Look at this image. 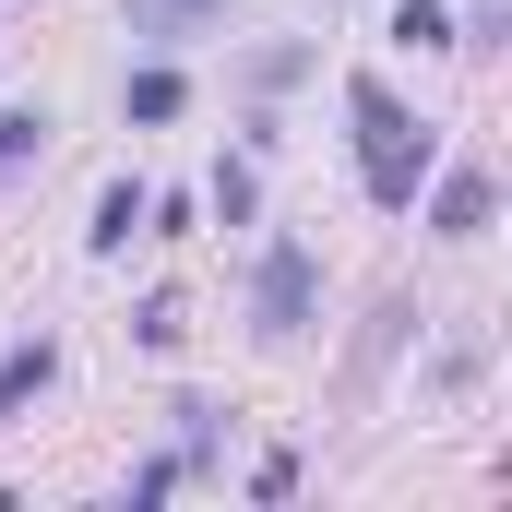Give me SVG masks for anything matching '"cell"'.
<instances>
[{
	"label": "cell",
	"instance_id": "obj_10",
	"mask_svg": "<svg viewBox=\"0 0 512 512\" xmlns=\"http://www.w3.org/2000/svg\"><path fill=\"white\" fill-rule=\"evenodd\" d=\"M36 143H48V108H0V167H24Z\"/></svg>",
	"mask_w": 512,
	"mask_h": 512
},
{
	"label": "cell",
	"instance_id": "obj_11",
	"mask_svg": "<svg viewBox=\"0 0 512 512\" xmlns=\"http://www.w3.org/2000/svg\"><path fill=\"white\" fill-rule=\"evenodd\" d=\"M131 334H143V346H155V358H167V346H179V334H191V322H179V298H143V310H131Z\"/></svg>",
	"mask_w": 512,
	"mask_h": 512
},
{
	"label": "cell",
	"instance_id": "obj_4",
	"mask_svg": "<svg viewBox=\"0 0 512 512\" xmlns=\"http://www.w3.org/2000/svg\"><path fill=\"white\" fill-rule=\"evenodd\" d=\"M48 382H60V346H48V334H24V346L0 358V429H12V417H24Z\"/></svg>",
	"mask_w": 512,
	"mask_h": 512
},
{
	"label": "cell",
	"instance_id": "obj_1",
	"mask_svg": "<svg viewBox=\"0 0 512 512\" xmlns=\"http://www.w3.org/2000/svg\"><path fill=\"white\" fill-rule=\"evenodd\" d=\"M346 108H358V179H370V203L405 215V203H417V179H429V131L393 108L382 72H358V84H346Z\"/></svg>",
	"mask_w": 512,
	"mask_h": 512
},
{
	"label": "cell",
	"instance_id": "obj_6",
	"mask_svg": "<svg viewBox=\"0 0 512 512\" xmlns=\"http://www.w3.org/2000/svg\"><path fill=\"white\" fill-rule=\"evenodd\" d=\"M227 0H131V36H155V48H179V36H203Z\"/></svg>",
	"mask_w": 512,
	"mask_h": 512
},
{
	"label": "cell",
	"instance_id": "obj_5",
	"mask_svg": "<svg viewBox=\"0 0 512 512\" xmlns=\"http://www.w3.org/2000/svg\"><path fill=\"white\" fill-rule=\"evenodd\" d=\"M143 203H155L143 179H108V191H96V227H84V239H96V251H131V239H143Z\"/></svg>",
	"mask_w": 512,
	"mask_h": 512
},
{
	"label": "cell",
	"instance_id": "obj_2",
	"mask_svg": "<svg viewBox=\"0 0 512 512\" xmlns=\"http://www.w3.org/2000/svg\"><path fill=\"white\" fill-rule=\"evenodd\" d=\"M310 310H322V262L298 251V239H262V262H251V334L262 346H298Z\"/></svg>",
	"mask_w": 512,
	"mask_h": 512
},
{
	"label": "cell",
	"instance_id": "obj_3",
	"mask_svg": "<svg viewBox=\"0 0 512 512\" xmlns=\"http://www.w3.org/2000/svg\"><path fill=\"white\" fill-rule=\"evenodd\" d=\"M489 215H501V191H489V167H453V179L429 191V227H441V239H477Z\"/></svg>",
	"mask_w": 512,
	"mask_h": 512
},
{
	"label": "cell",
	"instance_id": "obj_8",
	"mask_svg": "<svg viewBox=\"0 0 512 512\" xmlns=\"http://www.w3.org/2000/svg\"><path fill=\"white\" fill-rule=\"evenodd\" d=\"M393 36H405V48H453V12H441V0H393Z\"/></svg>",
	"mask_w": 512,
	"mask_h": 512
},
{
	"label": "cell",
	"instance_id": "obj_9",
	"mask_svg": "<svg viewBox=\"0 0 512 512\" xmlns=\"http://www.w3.org/2000/svg\"><path fill=\"white\" fill-rule=\"evenodd\" d=\"M203 203H215L227 227H251V215H262V179H251V167H215V191H203Z\"/></svg>",
	"mask_w": 512,
	"mask_h": 512
},
{
	"label": "cell",
	"instance_id": "obj_7",
	"mask_svg": "<svg viewBox=\"0 0 512 512\" xmlns=\"http://www.w3.org/2000/svg\"><path fill=\"white\" fill-rule=\"evenodd\" d=\"M120 108H131L143 131H155V120H179V108H191V84H179V72L155 60V72H131V84H120Z\"/></svg>",
	"mask_w": 512,
	"mask_h": 512
}]
</instances>
